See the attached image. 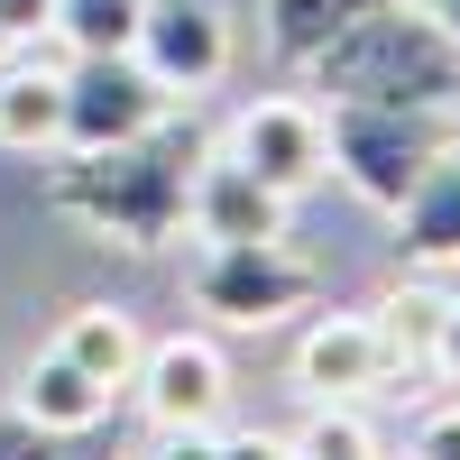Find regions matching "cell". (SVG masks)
Listing matches in <instances>:
<instances>
[{"instance_id": "cell-1", "label": "cell", "mask_w": 460, "mask_h": 460, "mask_svg": "<svg viewBox=\"0 0 460 460\" xmlns=\"http://www.w3.org/2000/svg\"><path fill=\"white\" fill-rule=\"evenodd\" d=\"M56 175H47V203L65 221L102 230L120 249H166L184 230V194H194V166H203V129L194 120H157L120 147H56Z\"/></svg>"}, {"instance_id": "cell-2", "label": "cell", "mask_w": 460, "mask_h": 460, "mask_svg": "<svg viewBox=\"0 0 460 460\" xmlns=\"http://www.w3.org/2000/svg\"><path fill=\"white\" fill-rule=\"evenodd\" d=\"M314 93L332 102H414V111H460V47L414 10V0H387V10H368L314 47L295 65Z\"/></svg>"}, {"instance_id": "cell-3", "label": "cell", "mask_w": 460, "mask_h": 460, "mask_svg": "<svg viewBox=\"0 0 460 460\" xmlns=\"http://www.w3.org/2000/svg\"><path fill=\"white\" fill-rule=\"evenodd\" d=\"M323 138H332V175L368 203H405L414 175H424L442 147H451V111H414V102H332L323 111Z\"/></svg>"}, {"instance_id": "cell-4", "label": "cell", "mask_w": 460, "mask_h": 460, "mask_svg": "<svg viewBox=\"0 0 460 460\" xmlns=\"http://www.w3.org/2000/svg\"><path fill=\"white\" fill-rule=\"evenodd\" d=\"M184 286H194V304L212 323L230 332H267L314 304V267H304L286 240H203L194 267H184Z\"/></svg>"}, {"instance_id": "cell-5", "label": "cell", "mask_w": 460, "mask_h": 460, "mask_svg": "<svg viewBox=\"0 0 460 460\" xmlns=\"http://www.w3.org/2000/svg\"><path fill=\"white\" fill-rule=\"evenodd\" d=\"M166 102H175V93H166L129 47H120V56H74V65H65V129H56V147H120V138H138V129H157Z\"/></svg>"}, {"instance_id": "cell-6", "label": "cell", "mask_w": 460, "mask_h": 460, "mask_svg": "<svg viewBox=\"0 0 460 460\" xmlns=\"http://www.w3.org/2000/svg\"><path fill=\"white\" fill-rule=\"evenodd\" d=\"M129 56L157 74L166 93H203V84H221V74H230V19H221V0H147Z\"/></svg>"}, {"instance_id": "cell-7", "label": "cell", "mask_w": 460, "mask_h": 460, "mask_svg": "<svg viewBox=\"0 0 460 460\" xmlns=\"http://www.w3.org/2000/svg\"><path fill=\"white\" fill-rule=\"evenodd\" d=\"M230 157H240L258 184H277L295 203L304 184L332 175V138H323V111L314 102H249L240 120H230Z\"/></svg>"}, {"instance_id": "cell-8", "label": "cell", "mask_w": 460, "mask_h": 460, "mask_svg": "<svg viewBox=\"0 0 460 460\" xmlns=\"http://www.w3.org/2000/svg\"><path fill=\"white\" fill-rule=\"evenodd\" d=\"M387 368H396V341H387L377 314H323L314 332L295 341V387L314 396V405H350V396H368Z\"/></svg>"}, {"instance_id": "cell-9", "label": "cell", "mask_w": 460, "mask_h": 460, "mask_svg": "<svg viewBox=\"0 0 460 460\" xmlns=\"http://www.w3.org/2000/svg\"><path fill=\"white\" fill-rule=\"evenodd\" d=\"M184 230L194 240H286V194L258 184L230 147H203L194 194H184Z\"/></svg>"}, {"instance_id": "cell-10", "label": "cell", "mask_w": 460, "mask_h": 460, "mask_svg": "<svg viewBox=\"0 0 460 460\" xmlns=\"http://www.w3.org/2000/svg\"><path fill=\"white\" fill-rule=\"evenodd\" d=\"M129 387L147 405V424H212L221 396H230V368H221L212 341H147Z\"/></svg>"}, {"instance_id": "cell-11", "label": "cell", "mask_w": 460, "mask_h": 460, "mask_svg": "<svg viewBox=\"0 0 460 460\" xmlns=\"http://www.w3.org/2000/svg\"><path fill=\"white\" fill-rule=\"evenodd\" d=\"M111 396H120V387H102L84 359H65L56 341H47V350L19 368V396H10V405L28 414V424H47L56 442H74V433H93L102 414H111Z\"/></svg>"}, {"instance_id": "cell-12", "label": "cell", "mask_w": 460, "mask_h": 460, "mask_svg": "<svg viewBox=\"0 0 460 460\" xmlns=\"http://www.w3.org/2000/svg\"><path fill=\"white\" fill-rule=\"evenodd\" d=\"M396 258L405 267H460V138L414 175V194L396 203Z\"/></svg>"}, {"instance_id": "cell-13", "label": "cell", "mask_w": 460, "mask_h": 460, "mask_svg": "<svg viewBox=\"0 0 460 460\" xmlns=\"http://www.w3.org/2000/svg\"><path fill=\"white\" fill-rule=\"evenodd\" d=\"M56 129H65V65H10L0 56V147L37 157V147H56Z\"/></svg>"}, {"instance_id": "cell-14", "label": "cell", "mask_w": 460, "mask_h": 460, "mask_svg": "<svg viewBox=\"0 0 460 460\" xmlns=\"http://www.w3.org/2000/svg\"><path fill=\"white\" fill-rule=\"evenodd\" d=\"M56 350H65V359H84L102 387H129L147 341H138V323H129V314H111V304H74L65 332H56Z\"/></svg>"}, {"instance_id": "cell-15", "label": "cell", "mask_w": 460, "mask_h": 460, "mask_svg": "<svg viewBox=\"0 0 460 460\" xmlns=\"http://www.w3.org/2000/svg\"><path fill=\"white\" fill-rule=\"evenodd\" d=\"M368 10H387V0H267V47L286 65H304L314 47H332V37L350 19H368Z\"/></svg>"}, {"instance_id": "cell-16", "label": "cell", "mask_w": 460, "mask_h": 460, "mask_svg": "<svg viewBox=\"0 0 460 460\" xmlns=\"http://www.w3.org/2000/svg\"><path fill=\"white\" fill-rule=\"evenodd\" d=\"M138 10L147 0H56L47 37H65V56H120L138 37Z\"/></svg>"}, {"instance_id": "cell-17", "label": "cell", "mask_w": 460, "mask_h": 460, "mask_svg": "<svg viewBox=\"0 0 460 460\" xmlns=\"http://www.w3.org/2000/svg\"><path fill=\"white\" fill-rule=\"evenodd\" d=\"M295 460H377V442L350 424V414H314V424H304V442H295Z\"/></svg>"}, {"instance_id": "cell-18", "label": "cell", "mask_w": 460, "mask_h": 460, "mask_svg": "<svg viewBox=\"0 0 460 460\" xmlns=\"http://www.w3.org/2000/svg\"><path fill=\"white\" fill-rule=\"evenodd\" d=\"M0 460H65V442L47 424H28L19 405H0Z\"/></svg>"}, {"instance_id": "cell-19", "label": "cell", "mask_w": 460, "mask_h": 460, "mask_svg": "<svg viewBox=\"0 0 460 460\" xmlns=\"http://www.w3.org/2000/svg\"><path fill=\"white\" fill-rule=\"evenodd\" d=\"M147 460H221V433L212 424H157V451Z\"/></svg>"}, {"instance_id": "cell-20", "label": "cell", "mask_w": 460, "mask_h": 460, "mask_svg": "<svg viewBox=\"0 0 460 460\" xmlns=\"http://www.w3.org/2000/svg\"><path fill=\"white\" fill-rule=\"evenodd\" d=\"M414 460H460V405H433L414 424Z\"/></svg>"}, {"instance_id": "cell-21", "label": "cell", "mask_w": 460, "mask_h": 460, "mask_svg": "<svg viewBox=\"0 0 460 460\" xmlns=\"http://www.w3.org/2000/svg\"><path fill=\"white\" fill-rule=\"evenodd\" d=\"M424 359L451 377V387H460V304H442V314H433V341H424Z\"/></svg>"}, {"instance_id": "cell-22", "label": "cell", "mask_w": 460, "mask_h": 460, "mask_svg": "<svg viewBox=\"0 0 460 460\" xmlns=\"http://www.w3.org/2000/svg\"><path fill=\"white\" fill-rule=\"evenodd\" d=\"M47 19H56V0H0V37H47Z\"/></svg>"}, {"instance_id": "cell-23", "label": "cell", "mask_w": 460, "mask_h": 460, "mask_svg": "<svg viewBox=\"0 0 460 460\" xmlns=\"http://www.w3.org/2000/svg\"><path fill=\"white\" fill-rule=\"evenodd\" d=\"M221 460H295V442H277V433H221Z\"/></svg>"}, {"instance_id": "cell-24", "label": "cell", "mask_w": 460, "mask_h": 460, "mask_svg": "<svg viewBox=\"0 0 460 460\" xmlns=\"http://www.w3.org/2000/svg\"><path fill=\"white\" fill-rule=\"evenodd\" d=\"M414 10H424V19H433V28L451 37V47H460V0H414Z\"/></svg>"}, {"instance_id": "cell-25", "label": "cell", "mask_w": 460, "mask_h": 460, "mask_svg": "<svg viewBox=\"0 0 460 460\" xmlns=\"http://www.w3.org/2000/svg\"><path fill=\"white\" fill-rule=\"evenodd\" d=\"M0 56H10V37H0Z\"/></svg>"}]
</instances>
